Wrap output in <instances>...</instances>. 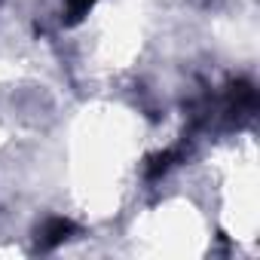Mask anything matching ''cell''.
<instances>
[{"label":"cell","mask_w":260,"mask_h":260,"mask_svg":"<svg viewBox=\"0 0 260 260\" xmlns=\"http://www.w3.org/2000/svg\"><path fill=\"white\" fill-rule=\"evenodd\" d=\"M257 107V95L251 89V83H233L226 92V113L233 119H248Z\"/></svg>","instance_id":"6da1fadb"},{"label":"cell","mask_w":260,"mask_h":260,"mask_svg":"<svg viewBox=\"0 0 260 260\" xmlns=\"http://www.w3.org/2000/svg\"><path fill=\"white\" fill-rule=\"evenodd\" d=\"M71 233H74V223H71L68 217H49V220L43 223V230H40L37 242H40V248H43V251H49V248L61 245Z\"/></svg>","instance_id":"7a4b0ae2"},{"label":"cell","mask_w":260,"mask_h":260,"mask_svg":"<svg viewBox=\"0 0 260 260\" xmlns=\"http://www.w3.org/2000/svg\"><path fill=\"white\" fill-rule=\"evenodd\" d=\"M178 159H181V150H166V153L153 156V159H150V166H147V178H159V175H166Z\"/></svg>","instance_id":"3957f363"},{"label":"cell","mask_w":260,"mask_h":260,"mask_svg":"<svg viewBox=\"0 0 260 260\" xmlns=\"http://www.w3.org/2000/svg\"><path fill=\"white\" fill-rule=\"evenodd\" d=\"M95 4H98V0H68V4H64V22H68V25L83 22Z\"/></svg>","instance_id":"277c9868"}]
</instances>
